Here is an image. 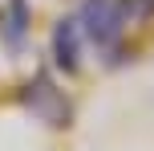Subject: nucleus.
<instances>
[{"label": "nucleus", "mask_w": 154, "mask_h": 151, "mask_svg": "<svg viewBox=\"0 0 154 151\" xmlns=\"http://www.w3.org/2000/svg\"><path fill=\"white\" fill-rule=\"evenodd\" d=\"M77 29H81L85 45H93L97 53L114 57L126 41V29H130V4L126 0H81L77 8Z\"/></svg>", "instance_id": "f257e3e1"}, {"label": "nucleus", "mask_w": 154, "mask_h": 151, "mask_svg": "<svg viewBox=\"0 0 154 151\" xmlns=\"http://www.w3.org/2000/svg\"><path fill=\"white\" fill-rule=\"evenodd\" d=\"M24 106H29L41 123H49V127H65V123H69V102H65V94L45 74H37L32 82H24Z\"/></svg>", "instance_id": "f03ea898"}, {"label": "nucleus", "mask_w": 154, "mask_h": 151, "mask_svg": "<svg viewBox=\"0 0 154 151\" xmlns=\"http://www.w3.org/2000/svg\"><path fill=\"white\" fill-rule=\"evenodd\" d=\"M81 49H85V37L77 29V16H61L49 33V53H53V65L61 74H77L81 70Z\"/></svg>", "instance_id": "7ed1b4c3"}, {"label": "nucleus", "mask_w": 154, "mask_h": 151, "mask_svg": "<svg viewBox=\"0 0 154 151\" xmlns=\"http://www.w3.org/2000/svg\"><path fill=\"white\" fill-rule=\"evenodd\" d=\"M29 25H32V12H29V0H8L4 8H0V33H4V41L12 49L24 45V37H29Z\"/></svg>", "instance_id": "20e7f679"}, {"label": "nucleus", "mask_w": 154, "mask_h": 151, "mask_svg": "<svg viewBox=\"0 0 154 151\" xmlns=\"http://www.w3.org/2000/svg\"><path fill=\"white\" fill-rule=\"evenodd\" d=\"M126 4H130L134 21H150V16H154V0H126Z\"/></svg>", "instance_id": "39448f33"}]
</instances>
